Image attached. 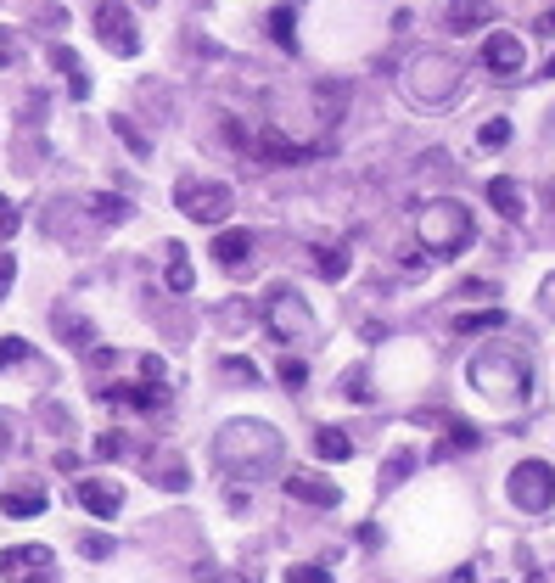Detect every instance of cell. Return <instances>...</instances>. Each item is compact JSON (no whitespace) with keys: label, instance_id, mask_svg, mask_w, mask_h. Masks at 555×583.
I'll list each match as a JSON object with an SVG mask.
<instances>
[{"label":"cell","instance_id":"6da1fadb","mask_svg":"<svg viewBox=\"0 0 555 583\" xmlns=\"http://www.w3.org/2000/svg\"><path fill=\"white\" fill-rule=\"evenodd\" d=\"M421 247H427L432 264H449V258H460L471 247V236H477V219H471L466 202L443 197V202H427L421 208Z\"/></svg>","mask_w":555,"mask_h":583},{"label":"cell","instance_id":"7a4b0ae2","mask_svg":"<svg viewBox=\"0 0 555 583\" xmlns=\"http://www.w3.org/2000/svg\"><path fill=\"white\" fill-rule=\"evenodd\" d=\"M214 455H219V466H230V471H242L247 477L253 466H275V460H281V438H275L264 421H230V427L219 432Z\"/></svg>","mask_w":555,"mask_h":583},{"label":"cell","instance_id":"3957f363","mask_svg":"<svg viewBox=\"0 0 555 583\" xmlns=\"http://www.w3.org/2000/svg\"><path fill=\"white\" fill-rule=\"evenodd\" d=\"M258 320H264V331H270L275 342H303V337H314V314H309V303H303L292 286H270V292H264V303H258Z\"/></svg>","mask_w":555,"mask_h":583},{"label":"cell","instance_id":"277c9868","mask_svg":"<svg viewBox=\"0 0 555 583\" xmlns=\"http://www.w3.org/2000/svg\"><path fill=\"white\" fill-rule=\"evenodd\" d=\"M471 387H483L488 399L499 404L527 399V365L516 354H477L471 359Z\"/></svg>","mask_w":555,"mask_h":583},{"label":"cell","instance_id":"5b68a950","mask_svg":"<svg viewBox=\"0 0 555 583\" xmlns=\"http://www.w3.org/2000/svg\"><path fill=\"white\" fill-rule=\"evenodd\" d=\"M174 202H180L185 219H197V225H225L230 208H236V191L225 180H180L174 185Z\"/></svg>","mask_w":555,"mask_h":583},{"label":"cell","instance_id":"8992f818","mask_svg":"<svg viewBox=\"0 0 555 583\" xmlns=\"http://www.w3.org/2000/svg\"><path fill=\"white\" fill-rule=\"evenodd\" d=\"M505 494H511L516 511L544 516L555 505V466H544V460H522V466H511V477H505Z\"/></svg>","mask_w":555,"mask_h":583},{"label":"cell","instance_id":"52a82bcc","mask_svg":"<svg viewBox=\"0 0 555 583\" xmlns=\"http://www.w3.org/2000/svg\"><path fill=\"white\" fill-rule=\"evenodd\" d=\"M96 40L113 57H135L141 51V29H135V12H129L124 0H101L96 6Z\"/></svg>","mask_w":555,"mask_h":583},{"label":"cell","instance_id":"ba28073f","mask_svg":"<svg viewBox=\"0 0 555 583\" xmlns=\"http://www.w3.org/2000/svg\"><path fill=\"white\" fill-rule=\"evenodd\" d=\"M0 578L12 583H57V561L45 544H12V550H0Z\"/></svg>","mask_w":555,"mask_h":583},{"label":"cell","instance_id":"9c48e42d","mask_svg":"<svg viewBox=\"0 0 555 583\" xmlns=\"http://www.w3.org/2000/svg\"><path fill=\"white\" fill-rule=\"evenodd\" d=\"M460 85V62L455 57H438V51H427V57H415V73H410V90L421 101H443L449 90Z\"/></svg>","mask_w":555,"mask_h":583},{"label":"cell","instance_id":"30bf717a","mask_svg":"<svg viewBox=\"0 0 555 583\" xmlns=\"http://www.w3.org/2000/svg\"><path fill=\"white\" fill-rule=\"evenodd\" d=\"M483 68L494 73V79H516V73L527 68V45H522V34H511V29H494L483 40Z\"/></svg>","mask_w":555,"mask_h":583},{"label":"cell","instance_id":"8fae6325","mask_svg":"<svg viewBox=\"0 0 555 583\" xmlns=\"http://www.w3.org/2000/svg\"><path fill=\"white\" fill-rule=\"evenodd\" d=\"M73 499H79L90 516H118L124 511V488L107 483V477H85V483L73 488Z\"/></svg>","mask_w":555,"mask_h":583},{"label":"cell","instance_id":"7c38bea8","mask_svg":"<svg viewBox=\"0 0 555 583\" xmlns=\"http://www.w3.org/2000/svg\"><path fill=\"white\" fill-rule=\"evenodd\" d=\"M214 264L230 275H242L253 264V230H219L214 236Z\"/></svg>","mask_w":555,"mask_h":583},{"label":"cell","instance_id":"4fadbf2b","mask_svg":"<svg viewBox=\"0 0 555 583\" xmlns=\"http://www.w3.org/2000/svg\"><path fill=\"white\" fill-rule=\"evenodd\" d=\"M488 202H494V214L499 219H527V191H522V180H511V174H494L488 180Z\"/></svg>","mask_w":555,"mask_h":583},{"label":"cell","instance_id":"5bb4252c","mask_svg":"<svg viewBox=\"0 0 555 583\" xmlns=\"http://www.w3.org/2000/svg\"><path fill=\"white\" fill-rule=\"evenodd\" d=\"M281 488H286V499H303V505H320V511L342 505V488L337 483H320V477H303V471H292Z\"/></svg>","mask_w":555,"mask_h":583},{"label":"cell","instance_id":"9a60e30c","mask_svg":"<svg viewBox=\"0 0 555 583\" xmlns=\"http://www.w3.org/2000/svg\"><path fill=\"white\" fill-rule=\"evenodd\" d=\"M0 511L12 516V522H29V516H40V511H45V488H40V483L6 488V499H0Z\"/></svg>","mask_w":555,"mask_h":583},{"label":"cell","instance_id":"2e32d148","mask_svg":"<svg viewBox=\"0 0 555 583\" xmlns=\"http://www.w3.org/2000/svg\"><path fill=\"white\" fill-rule=\"evenodd\" d=\"M314 270L326 275V281H342V275L354 270V253L337 247V242H320V247H314Z\"/></svg>","mask_w":555,"mask_h":583},{"label":"cell","instance_id":"e0dca14e","mask_svg":"<svg viewBox=\"0 0 555 583\" xmlns=\"http://www.w3.org/2000/svg\"><path fill=\"white\" fill-rule=\"evenodd\" d=\"M314 455L331 460V466H342V460L354 455V438H348L342 427H320V432H314Z\"/></svg>","mask_w":555,"mask_h":583},{"label":"cell","instance_id":"ac0fdd59","mask_svg":"<svg viewBox=\"0 0 555 583\" xmlns=\"http://www.w3.org/2000/svg\"><path fill=\"white\" fill-rule=\"evenodd\" d=\"M483 23H488L483 0H455V6H449V29H455V34H477Z\"/></svg>","mask_w":555,"mask_h":583},{"label":"cell","instance_id":"d6986e66","mask_svg":"<svg viewBox=\"0 0 555 583\" xmlns=\"http://www.w3.org/2000/svg\"><path fill=\"white\" fill-rule=\"evenodd\" d=\"M163 253H169V292H191V258H185V247L163 242Z\"/></svg>","mask_w":555,"mask_h":583},{"label":"cell","instance_id":"ffe728a7","mask_svg":"<svg viewBox=\"0 0 555 583\" xmlns=\"http://www.w3.org/2000/svg\"><path fill=\"white\" fill-rule=\"evenodd\" d=\"M51 62H57V68L68 73V90H73V96H90V79L79 73V57H73L68 45H51Z\"/></svg>","mask_w":555,"mask_h":583},{"label":"cell","instance_id":"44dd1931","mask_svg":"<svg viewBox=\"0 0 555 583\" xmlns=\"http://www.w3.org/2000/svg\"><path fill=\"white\" fill-rule=\"evenodd\" d=\"M292 23H298V6H275V12H270V34H275V45H286V51H298Z\"/></svg>","mask_w":555,"mask_h":583},{"label":"cell","instance_id":"7402d4cb","mask_svg":"<svg viewBox=\"0 0 555 583\" xmlns=\"http://www.w3.org/2000/svg\"><path fill=\"white\" fill-rule=\"evenodd\" d=\"M90 214L107 219V225H124V219H129V202L124 197H90Z\"/></svg>","mask_w":555,"mask_h":583},{"label":"cell","instance_id":"603a6c76","mask_svg":"<svg viewBox=\"0 0 555 583\" xmlns=\"http://www.w3.org/2000/svg\"><path fill=\"white\" fill-rule=\"evenodd\" d=\"M494 326H505V314H499V309H488V314H460V320H455L460 337H471V331H494Z\"/></svg>","mask_w":555,"mask_h":583},{"label":"cell","instance_id":"cb8c5ba5","mask_svg":"<svg viewBox=\"0 0 555 583\" xmlns=\"http://www.w3.org/2000/svg\"><path fill=\"white\" fill-rule=\"evenodd\" d=\"M113 129H118V135H124V141H129V152H135V157H152V141H146L141 129L129 124V118H113Z\"/></svg>","mask_w":555,"mask_h":583},{"label":"cell","instance_id":"d4e9b609","mask_svg":"<svg viewBox=\"0 0 555 583\" xmlns=\"http://www.w3.org/2000/svg\"><path fill=\"white\" fill-rule=\"evenodd\" d=\"M281 382H286V393H303V382H309V365H303V359H286V365H281Z\"/></svg>","mask_w":555,"mask_h":583},{"label":"cell","instance_id":"484cf974","mask_svg":"<svg viewBox=\"0 0 555 583\" xmlns=\"http://www.w3.org/2000/svg\"><path fill=\"white\" fill-rule=\"evenodd\" d=\"M477 141H483V146H505V141H511V124H505V118H488V124L477 129Z\"/></svg>","mask_w":555,"mask_h":583},{"label":"cell","instance_id":"4316f807","mask_svg":"<svg viewBox=\"0 0 555 583\" xmlns=\"http://www.w3.org/2000/svg\"><path fill=\"white\" fill-rule=\"evenodd\" d=\"M17 359H29V342L23 337H0V370L17 365Z\"/></svg>","mask_w":555,"mask_h":583},{"label":"cell","instance_id":"83f0119b","mask_svg":"<svg viewBox=\"0 0 555 583\" xmlns=\"http://www.w3.org/2000/svg\"><path fill=\"white\" fill-rule=\"evenodd\" d=\"M124 449H129L124 432H101V438H96V455H101V460H118Z\"/></svg>","mask_w":555,"mask_h":583},{"label":"cell","instance_id":"f1b7e54d","mask_svg":"<svg viewBox=\"0 0 555 583\" xmlns=\"http://www.w3.org/2000/svg\"><path fill=\"white\" fill-rule=\"evenodd\" d=\"M62 331H68V348H90V326L85 320H68V314H62Z\"/></svg>","mask_w":555,"mask_h":583},{"label":"cell","instance_id":"f546056e","mask_svg":"<svg viewBox=\"0 0 555 583\" xmlns=\"http://www.w3.org/2000/svg\"><path fill=\"white\" fill-rule=\"evenodd\" d=\"M286 583H331V572L326 567H292L286 572Z\"/></svg>","mask_w":555,"mask_h":583},{"label":"cell","instance_id":"4dcf8cb0","mask_svg":"<svg viewBox=\"0 0 555 583\" xmlns=\"http://www.w3.org/2000/svg\"><path fill=\"white\" fill-rule=\"evenodd\" d=\"M471 443H477V432H471V427H460V432H449V443H443L438 455H455V449H471Z\"/></svg>","mask_w":555,"mask_h":583},{"label":"cell","instance_id":"1f68e13d","mask_svg":"<svg viewBox=\"0 0 555 583\" xmlns=\"http://www.w3.org/2000/svg\"><path fill=\"white\" fill-rule=\"evenodd\" d=\"M79 550H85V555H96V561H101V555H113V539H101V533H90V539H79Z\"/></svg>","mask_w":555,"mask_h":583},{"label":"cell","instance_id":"d6a6232c","mask_svg":"<svg viewBox=\"0 0 555 583\" xmlns=\"http://www.w3.org/2000/svg\"><path fill=\"white\" fill-rule=\"evenodd\" d=\"M12 275H17L12 253H0V298H6V292H12Z\"/></svg>","mask_w":555,"mask_h":583},{"label":"cell","instance_id":"836d02e7","mask_svg":"<svg viewBox=\"0 0 555 583\" xmlns=\"http://www.w3.org/2000/svg\"><path fill=\"white\" fill-rule=\"evenodd\" d=\"M348 393H354V399H359V404H365V399H370V387H365V370H348Z\"/></svg>","mask_w":555,"mask_h":583},{"label":"cell","instance_id":"e575fe53","mask_svg":"<svg viewBox=\"0 0 555 583\" xmlns=\"http://www.w3.org/2000/svg\"><path fill=\"white\" fill-rule=\"evenodd\" d=\"M17 57V40H12V34H6V29H0V68H6V62H12Z\"/></svg>","mask_w":555,"mask_h":583},{"label":"cell","instance_id":"d590c367","mask_svg":"<svg viewBox=\"0 0 555 583\" xmlns=\"http://www.w3.org/2000/svg\"><path fill=\"white\" fill-rule=\"evenodd\" d=\"M410 460H415L410 449H399V455H393V471H387V477H404V471H410Z\"/></svg>","mask_w":555,"mask_h":583},{"label":"cell","instance_id":"8d00e7d4","mask_svg":"<svg viewBox=\"0 0 555 583\" xmlns=\"http://www.w3.org/2000/svg\"><path fill=\"white\" fill-rule=\"evenodd\" d=\"M533 29H539V34H555V6H550V12H539V23H533Z\"/></svg>","mask_w":555,"mask_h":583},{"label":"cell","instance_id":"74e56055","mask_svg":"<svg viewBox=\"0 0 555 583\" xmlns=\"http://www.w3.org/2000/svg\"><path fill=\"white\" fill-rule=\"evenodd\" d=\"M0 449H12V432H6V421H0Z\"/></svg>","mask_w":555,"mask_h":583},{"label":"cell","instance_id":"f35d334b","mask_svg":"<svg viewBox=\"0 0 555 583\" xmlns=\"http://www.w3.org/2000/svg\"><path fill=\"white\" fill-rule=\"evenodd\" d=\"M544 73H550V79H555V57H550V68H544Z\"/></svg>","mask_w":555,"mask_h":583},{"label":"cell","instance_id":"ab89813d","mask_svg":"<svg viewBox=\"0 0 555 583\" xmlns=\"http://www.w3.org/2000/svg\"><path fill=\"white\" fill-rule=\"evenodd\" d=\"M242 583H247V578H242Z\"/></svg>","mask_w":555,"mask_h":583}]
</instances>
